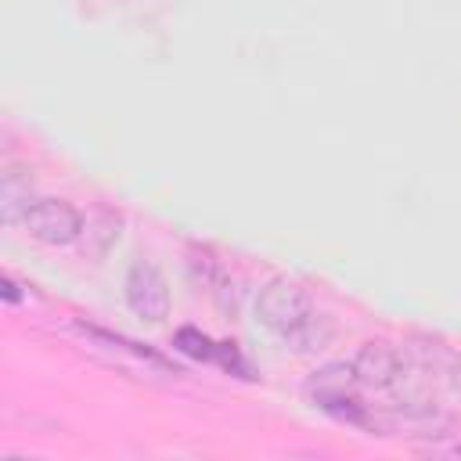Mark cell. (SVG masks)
I'll list each match as a JSON object with an SVG mask.
<instances>
[{
	"instance_id": "cell-1",
	"label": "cell",
	"mask_w": 461,
	"mask_h": 461,
	"mask_svg": "<svg viewBox=\"0 0 461 461\" xmlns=\"http://www.w3.org/2000/svg\"><path fill=\"white\" fill-rule=\"evenodd\" d=\"M310 317H313L310 292H306L303 285L288 281V277H274V281H267V285L256 292V321H259L267 331L281 335V339H288V335H292L295 328H303Z\"/></svg>"
},
{
	"instance_id": "cell-6",
	"label": "cell",
	"mask_w": 461,
	"mask_h": 461,
	"mask_svg": "<svg viewBox=\"0 0 461 461\" xmlns=\"http://www.w3.org/2000/svg\"><path fill=\"white\" fill-rule=\"evenodd\" d=\"M29 187H32V176L25 169H7L4 180H0V209H4V223H22L25 209L36 202L29 198Z\"/></svg>"
},
{
	"instance_id": "cell-4",
	"label": "cell",
	"mask_w": 461,
	"mask_h": 461,
	"mask_svg": "<svg viewBox=\"0 0 461 461\" xmlns=\"http://www.w3.org/2000/svg\"><path fill=\"white\" fill-rule=\"evenodd\" d=\"M403 353L393 346V342H385V339H367L360 349H357V357L349 360L353 364V375H357V382L364 385V389H393V382H396V375L403 371Z\"/></svg>"
},
{
	"instance_id": "cell-12",
	"label": "cell",
	"mask_w": 461,
	"mask_h": 461,
	"mask_svg": "<svg viewBox=\"0 0 461 461\" xmlns=\"http://www.w3.org/2000/svg\"><path fill=\"white\" fill-rule=\"evenodd\" d=\"M454 454H457V457H461V443H457V447H454Z\"/></svg>"
},
{
	"instance_id": "cell-9",
	"label": "cell",
	"mask_w": 461,
	"mask_h": 461,
	"mask_svg": "<svg viewBox=\"0 0 461 461\" xmlns=\"http://www.w3.org/2000/svg\"><path fill=\"white\" fill-rule=\"evenodd\" d=\"M173 346L184 353V357H191V360H216V342L205 335V331H198V328H176V335H173Z\"/></svg>"
},
{
	"instance_id": "cell-10",
	"label": "cell",
	"mask_w": 461,
	"mask_h": 461,
	"mask_svg": "<svg viewBox=\"0 0 461 461\" xmlns=\"http://www.w3.org/2000/svg\"><path fill=\"white\" fill-rule=\"evenodd\" d=\"M216 360H220L227 371H234V375H241V378H252V371H249V364L241 360V353H238L234 342H216Z\"/></svg>"
},
{
	"instance_id": "cell-8",
	"label": "cell",
	"mask_w": 461,
	"mask_h": 461,
	"mask_svg": "<svg viewBox=\"0 0 461 461\" xmlns=\"http://www.w3.org/2000/svg\"><path fill=\"white\" fill-rule=\"evenodd\" d=\"M331 335H335V328H331V321L328 317H321V313H313L303 328H295L285 342H292V349L295 353H313V349H324L328 342H331Z\"/></svg>"
},
{
	"instance_id": "cell-5",
	"label": "cell",
	"mask_w": 461,
	"mask_h": 461,
	"mask_svg": "<svg viewBox=\"0 0 461 461\" xmlns=\"http://www.w3.org/2000/svg\"><path fill=\"white\" fill-rule=\"evenodd\" d=\"M357 375H353V364H324L321 371H313V378L306 382V393L317 407L339 400V396H349L357 389Z\"/></svg>"
},
{
	"instance_id": "cell-11",
	"label": "cell",
	"mask_w": 461,
	"mask_h": 461,
	"mask_svg": "<svg viewBox=\"0 0 461 461\" xmlns=\"http://www.w3.org/2000/svg\"><path fill=\"white\" fill-rule=\"evenodd\" d=\"M0 292H4V303H22V292H18V285L11 281V277H0Z\"/></svg>"
},
{
	"instance_id": "cell-2",
	"label": "cell",
	"mask_w": 461,
	"mask_h": 461,
	"mask_svg": "<svg viewBox=\"0 0 461 461\" xmlns=\"http://www.w3.org/2000/svg\"><path fill=\"white\" fill-rule=\"evenodd\" d=\"M22 227L29 230L32 241L40 245H50V249H61V245H72L83 238V212L65 202V198H36L25 216H22Z\"/></svg>"
},
{
	"instance_id": "cell-7",
	"label": "cell",
	"mask_w": 461,
	"mask_h": 461,
	"mask_svg": "<svg viewBox=\"0 0 461 461\" xmlns=\"http://www.w3.org/2000/svg\"><path fill=\"white\" fill-rule=\"evenodd\" d=\"M79 331L90 335V339H97V342H108V346H115V349H126V353H133V357H140V360H148V364H158V367H166V371L176 375V367H173L162 353H155L151 346H140V342H133V339H126V335L104 331V328H97V324H83V321H79Z\"/></svg>"
},
{
	"instance_id": "cell-3",
	"label": "cell",
	"mask_w": 461,
	"mask_h": 461,
	"mask_svg": "<svg viewBox=\"0 0 461 461\" xmlns=\"http://www.w3.org/2000/svg\"><path fill=\"white\" fill-rule=\"evenodd\" d=\"M122 288H126V306L140 321L158 324L169 317V281L162 277V270L151 259H133Z\"/></svg>"
}]
</instances>
